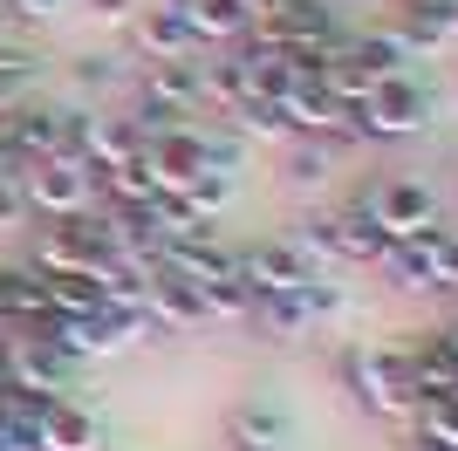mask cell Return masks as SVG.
<instances>
[{
	"label": "cell",
	"instance_id": "10",
	"mask_svg": "<svg viewBox=\"0 0 458 451\" xmlns=\"http://www.w3.org/2000/svg\"><path fill=\"white\" fill-rule=\"evenodd\" d=\"M287 438H294V424H287V411L274 404V396H240V404L226 411V445L287 451Z\"/></svg>",
	"mask_w": 458,
	"mask_h": 451
},
{
	"label": "cell",
	"instance_id": "2",
	"mask_svg": "<svg viewBox=\"0 0 458 451\" xmlns=\"http://www.w3.org/2000/svg\"><path fill=\"white\" fill-rule=\"evenodd\" d=\"M301 240L322 253V260H343V267H377L383 253H390V240H383L377 212H369V191H356V199H343V206H322L308 212Z\"/></svg>",
	"mask_w": 458,
	"mask_h": 451
},
{
	"label": "cell",
	"instance_id": "5",
	"mask_svg": "<svg viewBox=\"0 0 458 451\" xmlns=\"http://www.w3.org/2000/svg\"><path fill=\"white\" fill-rule=\"evenodd\" d=\"M369 212H377V226H383V240H390V246L445 233V206H438V191L418 185V178H390V185H377V191H369Z\"/></svg>",
	"mask_w": 458,
	"mask_h": 451
},
{
	"label": "cell",
	"instance_id": "28",
	"mask_svg": "<svg viewBox=\"0 0 458 451\" xmlns=\"http://www.w3.org/2000/svg\"><path fill=\"white\" fill-rule=\"evenodd\" d=\"M0 451H7V445H0Z\"/></svg>",
	"mask_w": 458,
	"mask_h": 451
},
{
	"label": "cell",
	"instance_id": "22",
	"mask_svg": "<svg viewBox=\"0 0 458 451\" xmlns=\"http://www.w3.org/2000/svg\"><path fill=\"white\" fill-rule=\"evenodd\" d=\"M28 219H35V212H28V191H21V178H0V240H7V233H21Z\"/></svg>",
	"mask_w": 458,
	"mask_h": 451
},
{
	"label": "cell",
	"instance_id": "19",
	"mask_svg": "<svg viewBox=\"0 0 458 451\" xmlns=\"http://www.w3.org/2000/svg\"><path fill=\"white\" fill-rule=\"evenodd\" d=\"M48 287V315H96L103 308V287H96V274H55Z\"/></svg>",
	"mask_w": 458,
	"mask_h": 451
},
{
	"label": "cell",
	"instance_id": "26",
	"mask_svg": "<svg viewBox=\"0 0 458 451\" xmlns=\"http://www.w3.org/2000/svg\"><path fill=\"white\" fill-rule=\"evenodd\" d=\"M226 451H247V445H226Z\"/></svg>",
	"mask_w": 458,
	"mask_h": 451
},
{
	"label": "cell",
	"instance_id": "17",
	"mask_svg": "<svg viewBox=\"0 0 458 451\" xmlns=\"http://www.w3.org/2000/svg\"><path fill=\"white\" fill-rule=\"evenodd\" d=\"M349 48H356V55L369 62V69L377 75H411V41L397 35V28H369V35H349Z\"/></svg>",
	"mask_w": 458,
	"mask_h": 451
},
{
	"label": "cell",
	"instance_id": "9",
	"mask_svg": "<svg viewBox=\"0 0 458 451\" xmlns=\"http://www.w3.org/2000/svg\"><path fill=\"white\" fill-rule=\"evenodd\" d=\"M377 267H383V281L397 287V294H452V287H445V267H438V233H431V240L390 246Z\"/></svg>",
	"mask_w": 458,
	"mask_h": 451
},
{
	"label": "cell",
	"instance_id": "14",
	"mask_svg": "<svg viewBox=\"0 0 458 451\" xmlns=\"http://www.w3.org/2000/svg\"><path fill=\"white\" fill-rule=\"evenodd\" d=\"M35 96H41V48L0 41V116L21 110V103H35Z\"/></svg>",
	"mask_w": 458,
	"mask_h": 451
},
{
	"label": "cell",
	"instance_id": "21",
	"mask_svg": "<svg viewBox=\"0 0 458 451\" xmlns=\"http://www.w3.org/2000/svg\"><path fill=\"white\" fill-rule=\"evenodd\" d=\"M0 7H7L14 28H55V21L69 14V0H0Z\"/></svg>",
	"mask_w": 458,
	"mask_h": 451
},
{
	"label": "cell",
	"instance_id": "4",
	"mask_svg": "<svg viewBox=\"0 0 458 451\" xmlns=\"http://www.w3.org/2000/svg\"><path fill=\"white\" fill-rule=\"evenodd\" d=\"M21 191H28V212L35 219H82L96 206V171L82 157H35L21 171Z\"/></svg>",
	"mask_w": 458,
	"mask_h": 451
},
{
	"label": "cell",
	"instance_id": "11",
	"mask_svg": "<svg viewBox=\"0 0 458 451\" xmlns=\"http://www.w3.org/2000/svg\"><path fill=\"white\" fill-rule=\"evenodd\" d=\"M35 451H103V424L82 411L76 396H55L35 424Z\"/></svg>",
	"mask_w": 458,
	"mask_h": 451
},
{
	"label": "cell",
	"instance_id": "23",
	"mask_svg": "<svg viewBox=\"0 0 458 451\" xmlns=\"http://www.w3.org/2000/svg\"><path fill=\"white\" fill-rule=\"evenodd\" d=\"M89 14H96V21H131L137 0H89Z\"/></svg>",
	"mask_w": 458,
	"mask_h": 451
},
{
	"label": "cell",
	"instance_id": "15",
	"mask_svg": "<svg viewBox=\"0 0 458 451\" xmlns=\"http://www.w3.org/2000/svg\"><path fill=\"white\" fill-rule=\"evenodd\" d=\"M335 157H343V150L322 144V137H287L281 144V165H287V185L294 191H322L328 178H335Z\"/></svg>",
	"mask_w": 458,
	"mask_h": 451
},
{
	"label": "cell",
	"instance_id": "3",
	"mask_svg": "<svg viewBox=\"0 0 458 451\" xmlns=\"http://www.w3.org/2000/svg\"><path fill=\"white\" fill-rule=\"evenodd\" d=\"M363 137L369 144H403V137H424L431 131V116H438V103H431V89H424L418 75H383L377 89L363 96Z\"/></svg>",
	"mask_w": 458,
	"mask_h": 451
},
{
	"label": "cell",
	"instance_id": "1",
	"mask_svg": "<svg viewBox=\"0 0 458 451\" xmlns=\"http://www.w3.org/2000/svg\"><path fill=\"white\" fill-rule=\"evenodd\" d=\"M335 383L363 417H383V424H411V411H418L403 342H343L335 349Z\"/></svg>",
	"mask_w": 458,
	"mask_h": 451
},
{
	"label": "cell",
	"instance_id": "27",
	"mask_svg": "<svg viewBox=\"0 0 458 451\" xmlns=\"http://www.w3.org/2000/svg\"><path fill=\"white\" fill-rule=\"evenodd\" d=\"M0 281H7V267H0Z\"/></svg>",
	"mask_w": 458,
	"mask_h": 451
},
{
	"label": "cell",
	"instance_id": "12",
	"mask_svg": "<svg viewBox=\"0 0 458 451\" xmlns=\"http://www.w3.org/2000/svg\"><path fill=\"white\" fill-rule=\"evenodd\" d=\"M390 28L411 41V55H431V48L458 41V7H452V0H397Z\"/></svg>",
	"mask_w": 458,
	"mask_h": 451
},
{
	"label": "cell",
	"instance_id": "7",
	"mask_svg": "<svg viewBox=\"0 0 458 451\" xmlns=\"http://www.w3.org/2000/svg\"><path fill=\"white\" fill-rule=\"evenodd\" d=\"M123 28H131V62H144V69H151V62H191V55H206L178 0H151V7H137Z\"/></svg>",
	"mask_w": 458,
	"mask_h": 451
},
{
	"label": "cell",
	"instance_id": "13",
	"mask_svg": "<svg viewBox=\"0 0 458 451\" xmlns=\"http://www.w3.org/2000/svg\"><path fill=\"white\" fill-rule=\"evenodd\" d=\"M178 7H185L199 48H233L253 35V0H178Z\"/></svg>",
	"mask_w": 458,
	"mask_h": 451
},
{
	"label": "cell",
	"instance_id": "16",
	"mask_svg": "<svg viewBox=\"0 0 458 451\" xmlns=\"http://www.w3.org/2000/svg\"><path fill=\"white\" fill-rule=\"evenodd\" d=\"M226 131L260 137V144H287V137H294V123H287V110L274 103V96H240V103L226 110Z\"/></svg>",
	"mask_w": 458,
	"mask_h": 451
},
{
	"label": "cell",
	"instance_id": "6",
	"mask_svg": "<svg viewBox=\"0 0 458 451\" xmlns=\"http://www.w3.org/2000/svg\"><path fill=\"white\" fill-rule=\"evenodd\" d=\"M315 274H328V260L301 240V233H287V240H260V246L240 253V281H247L253 294H281V287H301V281H315Z\"/></svg>",
	"mask_w": 458,
	"mask_h": 451
},
{
	"label": "cell",
	"instance_id": "24",
	"mask_svg": "<svg viewBox=\"0 0 458 451\" xmlns=\"http://www.w3.org/2000/svg\"><path fill=\"white\" fill-rule=\"evenodd\" d=\"M403 451H458V445H438V438H424V431H403Z\"/></svg>",
	"mask_w": 458,
	"mask_h": 451
},
{
	"label": "cell",
	"instance_id": "25",
	"mask_svg": "<svg viewBox=\"0 0 458 451\" xmlns=\"http://www.w3.org/2000/svg\"><path fill=\"white\" fill-rule=\"evenodd\" d=\"M438 336H445V349H452V356H458V321H445Z\"/></svg>",
	"mask_w": 458,
	"mask_h": 451
},
{
	"label": "cell",
	"instance_id": "8",
	"mask_svg": "<svg viewBox=\"0 0 458 451\" xmlns=\"http://www.w3.org/2000/svg\"><path fill=\"white\" fill-rule=\"evenodd\" d=\"M76 370L82 362H69L55 342H41V336H14L0 349V383H14V390H28V396H69Z\"/></svg>",
	"mask_w": 458,
	"mask_h": 451
},
{
	"label": "cell",
	"instance_id": "20",
	"mask_svg": "<svg viewBox=\"0 0 458 451\" xmlns=\"http://www.w3.org/2000/svg\"><path fill=\"white\" fill-rule=\"evenodd\" d=\"M403 431H424V438H438V445H458V396H424Z\"/></svg>",
	"mask_w": 458,
	"mask_h": 451
},
{
	"label": "cell",
	"instance_id": "18",
	"mask_svg": "<svg viewBox=\"0 0 458 451\" xmlns=\"http://www.w3.org/2000/svg\"><path fill=\"white\" fill-rule=\"evenodd\" d=\"M116 82H123V62H116V55H103V48H89V55H76V62H69V89H76L82 103L110 96Z\"/></svg>",
	"mask_w": 458,
	"mask_h": 451
}]
</instances>
